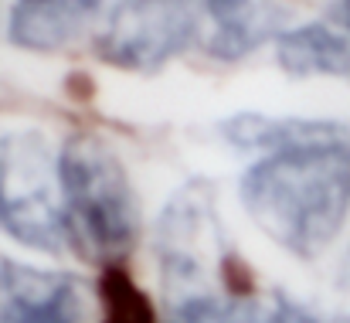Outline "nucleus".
I'll use <instances>...</instances> for the list:
<instances>
[{
	"label": "nucleus",
	"mask_w": 350,
	"mask_h": 323,
	"mask_svg": "<svg viewBox=\"0 0 350 323\" xmlns=\"http://www.w3.org/2000/svg\"><path fill=\"white\" fill-rule=\"evenodd\" d=\"M201 10L211 21L204 48L221 62H238L286 31L279 27L282 10L265 0H201Z\"/></svg>",
	"instance_id": "6"
},
{
	"label": "nucleus",
	"mask_w": 350,
	"mask_h": 323,
	"mask_svg": "<svg viewBox=\"0 0 350 323\" xmlns=\"http://www.w3.org/2000/svg\"><path fill=\"white\" fill-rule=\"evenodd\" d=\"M65 238L79 259L113 269L139 238V201L119 157L96 136L75 133L58 153Z\"/></svg>",
	"instance_id": "2"
},
{
	"label": "nucleus",
	"mask_w": 350,
	"mask_h": 323,
	"mask_svg": "<svg viewBox=\"0 0 350 323\" xmlns=\"http://www.w3.org/2000/svg\"><path fill=\"white\" fill-rule=\"evenodd\" d=\"M201 14V0H119L96 51L116 68L157 72L198 41Z\"/></svg>",
	"instance_id": "4"
},
{
	"label": "nucleus",
	"mask_w": 350,
	"mask_h": 323,
	"mask_svg": "<svg viewBox=\"0 0 350 323\" xmlns=\"http://www.w3.org/2000/svg\"><path fill=\"white\" fill-rule=\"evenodd\" d=\"M99 296H103V323H160L150 296L133 283V276L113 266L103 269V283H99Z\"/></svg>",
	"instance_id": "10"
},
{
	"label": "nucleus",
	"mask_w": 350,
	"mask_h": 323,
	"mask_svg": "<svg viewBox=\"0 0 350 323\" xmlns=\"http://www.w3.org/2000/svg\"><path fill=\"white\" fill-rule=\"evenodd\" d=\"M0 323H85L82 283L62 269L0 259Z\"/></svg>",
	"instance_id": "5"
},
{
	"label": "nucleus",
	"mask_w": 350,
	"mask_h": 323,
	"mask_svg": "<svg viewBox=\"0 0 350 323\" xmlns=\"http://www.w3.org/2000/svg\"><path fill=\"white\" fill-rule=\"evenodd\" d=\"M275 62L286 75H334L350 79V38L330 24H299L286 27L275 38Z\"/></svg>",
	"instance_id": "9"
},
{
	"label": "nucleus",
	"mask_w": 350,
	"mask_h": 323,
	"mask_svg": "<svg viewBox=\"0 0 350 323\" xmlns=\"http://www.w3.org/2000/svg\"><path fill=\"white\" fill-rule=\"evenodd\" d=\"M238 198L279 248L317 259L350 215V129L313 119L299 140L262 153L241 174Z\"/></svg>",
	"instance_id": "1"
},
{
	"label": "nucleus",
	"mask_w": 350,
	"mask_h": 323,
	"mask_svg": "<svg viewBox=\"0 0 350 323\" xmlns=\"http://www.w3.org/2000/svg\"><path fill=\"white\" fill-rule=\"evenodd\" d=\"M340 283H344V286H350V252H347V259H344V272H340Z\"/></svg>",
	"instance_id": "12"
},
{
	"label": "nucleus",
	"mask_w": 350,
	"mask_h": 323,
	"mask_svg": "<svg viewBox=\"0 0 350 323\" xmlns=\"http://www.w3.org/2000/svg\"><path fill=\"white\" fill-rule=\"evenodd\" d=\"M334 17H337V21L344 24V31L350 34V0H340V3L334 7Z\"/></svg>",
	"instance_id": "11"
},
{
	"label": "nucleus",
	"mask_w": 350,
	"mask_h": 323,
	"mask_svg": "<svg viewBox=\"0 0 350 323\" xmlns=\"http://www.w3.org/2000/svg\"><path fill=\"white\" fill-rule=\"evenodd\" d=\"M103 0H14L7 34L27 51L68 48L99 14Z\"/></svg>",
	"instance_id": "7"
},
{
	"label": "nucleus",
	"mask_w": 350,
	"mask_h": 323,
	"mask_svg": "<svg viewBox=\"0 0 350 323\" xmlns=\"http://www.w3.org/2000/svg\"><path fill=\"white\" fill-rule=\"evenodd\" d=\"M0 231L44 255L68 245L58 153L38 129L0 136Z\"/></svg>",
	"instance_id": "3"
},
{
	"label": "nucleus",
	"mask_w": 350,
	"mask_h": 323,
	"mask_svg": "<svg viewBox=\"0 0 350 323\" xmlns=\"http://www.w3.org/2000/svg\"><path fill=\"white\" fill-rule=\"evenodd\" d=\"M167 323H293L289 293H272L269 303L255 296H228L211 286L167 296Z\"/></svg>",
	"instance_id": "8"
}]
</instances>
